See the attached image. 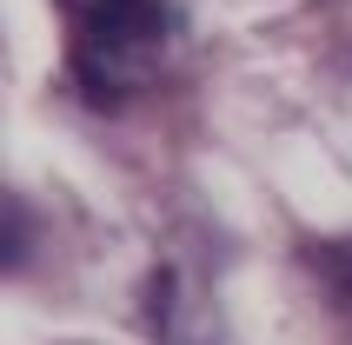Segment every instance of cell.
<instances>
[{
  "instance_id": "6da1fadb",
  "label": "cell",
  "mask_w": 352,
  "mask_h": 345,
  "mask_svg": "<svg viewBox=\"0 0 352 345\" xmlns=\"http://www.w3.org/2000/svg\"><path fill=\"white\" fill-rule=\"evenodd\" d=\"M67 34V80L94 107L146 93L173 54V0H54Z\"/></svg>"
},
{
  "instance_id": "7a4b0ae2",
  "label": "cell",
  "mask_w": 352,
  "mask_h": 345,
  "mask_svg": "<svg viewBox=\"0 0 352 345\" xmlns=\"http://www.w3.org/2000/svg\"><path fill=\"white\" fill-rule=\"evenodd\" d=\"M326 259H333V266H326V272H333L339 286L352 292V246H333V252H326Z\"/></svg>"
}]
</instances>
